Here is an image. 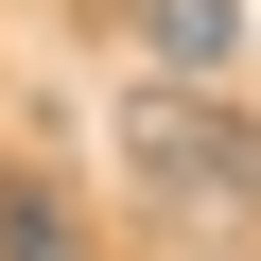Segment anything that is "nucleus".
Segmentation results:
<instances>
[{"label":"nucleus","instance_id":"nucleus-1","mask_svg":"<svg viewBox=\"0 0 261 261\" xmlns=\"http://www.w3.org/2000/svg\"><path fill=\"white\" fill-rule=\"evenodd\" d=\"M122 157H140V174H157L174 209H192V192H209V209H226V192H261V140H244L226 105H192V87H140V122H122Z\"/></svg>","mask_w":261,"mask_h":261},{"label":"nucleus","instance_id":"nucleus-2","mask_svg":"<svg viewBox=\"0 0 261 261\" xmlns=\"http://www.w3.org/2000/svg\"><path fill=\"white\" fill-rule=\"evenodd\" d=\"M140 35H157V70H174V87H226V53H244V0H140Z\"/></svg>","mask_w":261,"mask_h":261},{"label":"nucleus","instance_id":"nucleus-3","mask_svg":"<svg viewBox=\"0 0 261 261\" xmlns=\"http://www.w3.org/2000/svg\"><path fill=\"white\" fill-rule=\"evenodd\" d=\"M0 261H87L70 244V174H0Z\"/></svg>","mask_w":261,"mask_h":261}]
</instances>
